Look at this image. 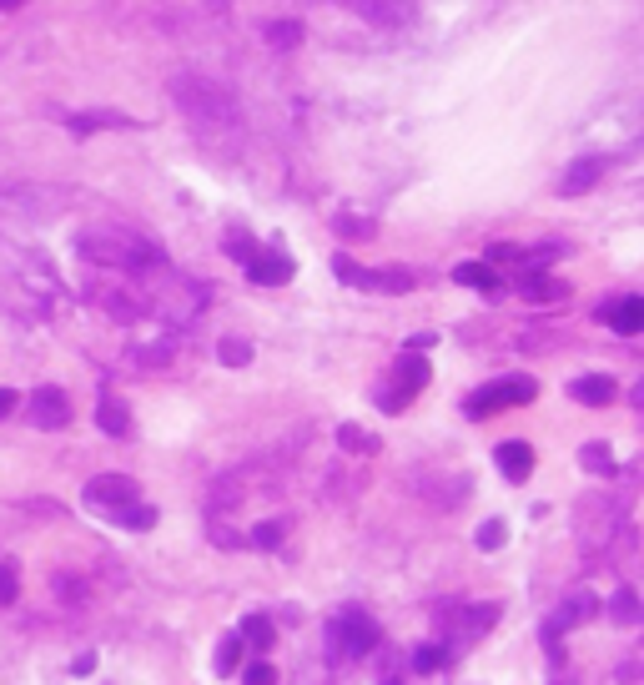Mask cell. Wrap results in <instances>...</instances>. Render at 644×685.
Returning a JSON list of instances; mask_svg holds the SVG:
<instances>
[{"label": "cell", "instance_id": "1", "mask_svg": "<svg viewBox=\"0 0 644 685\" xmlns=\"http://www.w3.org/2000/svg\"><path fill=\"white\" fill-rule=\"evenodd\" d=\"M534 393H539V383L529 378V373H513V378H499V383H489V388H479L463 408H469V418H489V414H499V408L529 403Z\"/></svg>", "mask_w": 644, "mask_h": 685}, {"label": "cell", "instance_id": "2", "mask_svg": "<svg viewBox=\"0 0 644 685\" xmlns=\"http://www.w3.org/2000/svg\"><path fill=\"white\" fill-rule=\"evenodd\" d=\"M372 645H378V625L362 609H348V615L332 620V650L338 655H368Z\"/></svg>", "mask_w": 644, "mask_h": 685}, {"label": "cell", "instance_id": "3", "mask_svg": "<svg viewBox=\"0 0 644 685\" xmlns=\"http://www.w3.org/2000/svg\"><path fill=\"white\" fill-rule=\"evenodd\" d=\"M91 504H106V509H121V504H136V484L126 474H96L86 484Z\"/></svg>", "mask_w": 644, "mask_h": 685}, {"label": "cell", "instance_id": "4", "mask_svg": "<svg viewBox=\"0 0 644 685\" xmlns=\"http://www.w3.org/2000/svg\"><path fill=\"white\" fill-rule=\"evenodd\" d=\"M31 418H35L41 428H66V424H71V398H66L61 388H35Z\"/></svg>", "mask_w": 644, "mask_h": 685}, {"label": "cell", "instance_id": "5", "mask_svg": "<svg viewBox=\"0 0 644 685\" xmlns=\"http://www.w3.org/2000/svg\"><path fill=\"white\" fill-rule=\"evenodd\" d=\"M247 272H252V283L277 287V283H287V277H292V257H287V252H252Z\"/></svg>", "mask_w": 644, "mask_h": 685}, {"label": "cell", "instance_id": "6", "mask_svg": "<svg viewBox=\"0 0 644 685\" xmlns=\"http://www.w3.org/2000/svg\"><path fill=\"white\" fill-rule=\"evenodd\" d=\"M569 393H574L579 403H590V408H604V403L614 398V378L609 373H584V378L569 383Z\"/></svg>", "mask_w": 644, "mask_h": 685}, {"label": "cell", "instance_id": "7", "mask_svg": "<svg viewBox=\"0 0 644 685\" xmlns=\"http://www.w3.org/2000/svg\"><path fill=\"white\" fill-rule=\"evenodd\" d=\"M499 468H503V478H513V484H519V478H529V468H534V448L529 444H519V438H509V444H499Z\"/></svg>", "mask_w": 644, "mask_h": 685}, {"label": "cell", "instance_id": "8", "mask_svg": "<svg viewBox=\"0 0 644 685\" xmlns=\"http://www.w3.org/2000/svg\"><path fill=\"white\" fill-rule=\"evenodd\" d=\"M604 317H609V327H614L619 337H634V333L644 327V297H619V303H614Z\"/></svg>", "mask_w": 644, "mask_h": 685}, {"label": "cell", "instance_id": "9", "mask_svg": "<svg viewBox=\"0 0 644 685\" xmlns=\"http://www.w3.org/2000/svg\"><path fill=\"white\" fill-rule=\"evenodd\" d=\"M599 176H604V162H599V156H584V162H574V166L564 172L559 192H564V196H579V192H590V186L599 182Z\"/></svg>", "mask_w": 644, "mask_h": 685}, {"label": "cell", "instance_id": "10", "mask_svg": "<svg viewBox=\"0 0 644 685\" xmlns=\"http://www.w3.org/2000/svg\"><path fill=\"white\" fill-rule=\"evenodd\" d=\"M358 287H378V293H408V287H413V272H403V267L358 272Z\"/></svg>", "mask_w": 644, "mask_h": 685}, {"label": "cell", "instance_id": "11", "mask_svg": "<svg viewBox=\"0 0 644 685\" xmlns=\"http://www.w3.org/2000/svg\"><path fill=\"white\" fill-rule=\"evenodd\" d=\"M423 383H428V363L418 358V353H403V358H398V393H403V398H413Z\"/></svg>", "mask_w": 644, "mask_h": 685}, {"label": "cell", "instance_id": "12", "mask_svg": "<svg viewBox=\"0 0 644 685\" xmlns=\"http://www.w3.org/2000/svg\"><path fill=\"white\" fill-rule=\"evenodd\" d=\"M519 293H524L529 303H559L569 287L559 283V277H544V272H534V277H524V283H519Z\"/></svg>", "mask_w": 644, "mask_h": 685}, {"label": "cell", "instance_id": "13", "mask_svg": "<svg viewBox=\"0 0 644 685\" xmlns=\"http://www.w3.org/2000/svg\"><path fill=\"white\" fill-rule=\"evenodd\" d=\"M453 277H459L463 287H479V293H499V277H493L489 262H459V267H453Z\"/></svg>", "mask_w": 644, "mask_h": 685}, {"label": "cell", "instance_id": "14", "mask_svg": "<svg viewBox=\"0 0 644 685\" xmlns=\"http://www.w3.org/2000/svg\"><path fill=\"white\" fill-rule=\"evenodd\" d=\"M242 640H247L252 650H272L277 630H272V620H267V615H247V620H242Z\"/></svg>", "mask_w": 644, "mask_h": 685}, {"label": "cell", "instance_id": "15", "mask_svg": "<svg viewBox=\"0 0 644 685\" xmlns=\"http://www.w3.org/2000/svg\"><path fill=\"white\" fill-rule=\"evenodd\" d=\"M101 428H106V434H126V428H132V414H126V403L101 398Z\"/></svg>", "mask_w": 644, "mask_h": 685}, {"label": "cell", "instance_id": "16", "mask_svg": "<svg viewBox=\"0 0 644 685\" xmlns=\"http://www.w3.org/2000/svg\"><path fill=\"white\" fill-rule=\"evenodd\" d=\"M111 519H121L126 529H152L156 509H146V504H121V509H111Z\"/></svg>", "mask_w": 644, "mask_h": 685}, {"label": "cell", "instance_id": "17", "mask_svg": "<svg viewBox=\"0 0 644 685\" xmlns=\"http://www.w3.org/2000/svg\"><path fill=\"white\" fill-rule=\"evenodd\" d=\"M338 438H342V448H352V454H372V448H378V438L362 434L358 424H342V428H338Z\"/></svg>", "mask_w": 644, "mask_h": 685}, {"label": "cell", "instance_id": "18", "mask_svg": "<svg viewBox=\"0 0 644 685\" xmlns=\"http://www.w3.org/2000/svg\"><path fill=\"white\" fill-rule=\"evenodd\" d=\"M594 609H599V599H594V595H574V599L564 605V615H559V620H564V625H579V620H590Z\"/></svg>", "mask_w": 644, "mask_h": 685}, {"label": "cell", "instance_id": "19", "mask_svg": "<svg viewBox=\"0 0 644 685\" xmlns=\"http://www.w3.org/2000/svg\"><path fill=\"white\" fill-rule=\"evenodd\" d=\"M584 468H590V474H614V458H609V448L604 444H584Z\"/></svg>", "mask_w": 644, "mask_h": 685}, {"label": "cell", "instance_id": "20", "mask_svg": "<svg viewBox=\"0 0 644 685\" xmlns=\"http://www.w3.org/2000/svg\"><path fill=\"white\" fill-rule=\"evenodd\" d=\"M237 655H242V635H227V640H222V650H217V670L232 675V670H237Z\"/></svg>", "mask_w": 644, "mask_h": 685}, {"label": "cell", "instance_id": "21", "mask_svg": "<svg viewBox=\"0 0 644 685\" xmlns=\"http://www.w3.org/2000/svg\"><path fill=\"white\" fill-rule=\"evenodd\" d=\"M247 358H252V348L242 337H222V363H227V368H242Z\"/></svg>", "mask_w": 644, "mask_h": 685}, {"label": "cell", "instance_id": "22", "mask_svg": "<svg viewBox=\"0 0 644 685\" xmlns=\"http://www.w3.org/2000/svg\"><path fill=\"white\" fill-rule=\"evenodd\" d=\"M282 534H287L282 519H267V524H257V534H252V539L263 544V549H277V544H282Z\"/></svg>", "mask_w": 644, "mask_h": 685}, {"label": "cell", "instance_id": "23", "mask_svg": "<svg viewBox=\"0 0 644 685\" xmlns=\"http://www.w3.org/2000/svg\"><path fill=\"white\" fill-rule=\"evenodd\" d=\"M267 35H272L277 45H297L302 41V25L297 21H277V25H267Z\"/></svg>", "mask_w": 644, "mask_h": 685}, {"label": "cell", "instance_id": "24", "mask_svg": "<svg viewBox=\"0 0 644 685\" xmlns=\"http://www.w3.org/2000/svg\"><path fill=\"white\" fill-rule=\"evenodd\" d=\"M242 685H277V670L267 660H257V665H247L242 670Z\"/></svg>", "mask_w": 644, "mask_h": 685}, {"label": "cell", "instance_id": "25", "mask_svg": "<svg viewBox=\"0 0 644 685\" xmlns=\"http://www.w3.org/2000/svg\"><path fill=\"white\" fill-rule=\"evenodd\" d=\"M443 660H448V650H443V645H423V650L413 655V665H418V670H438Z\"/></svg>", "mask_w": 644, "mask_h": 685}, {"label": "cell", "instance_id": "26", "mask_svg": "<svg viewBox=\"0 0 644 685\" xmlns=\"http://www.w3.org/2000/svg\"><path fill=\"white\" fill-rule=\"evenodd\" d=\"M614 620H624V625H629V620H639V605H634V595H629V589H619V595H614Z\"/></svg>", "mask_w": 644, "mask_h": 685}, {"label": "cell", "instance_id": "27", "mask_svg": "<svg viewBox=\"0 0 644 685\" xmlns=\"http://www.w3.org/2000/svg\"><path fill=\"white\" fill-rule=\"evenodd\" d=\"M252 252H257V242L242 232V237H227V257H237V262H252Z\"/></svg>", "mask_w": 644, "mask_h": 685}, {"label": "cell", "instance_id": "28", "mask_svg": "<svg viewBox=\"0 0 644 685\" xmlns=\"http://www.w3.org/2000/svg\"><path fill=\"white\" fill-rule=\"evenodd\" d=\"M479 544H483V549H499V544H503V519H489V524H483V529H479Z\"/></svg>", "mask_w": 644, "mask_h": 685}, {"label": "cell", "instance_id": "29", "mask_svg": "<svg viewBox=\"0 0 644 685\" xmlns=\"http://www.w3.org/2000/svg\"><path fill=\"white\" fill-rule=\"evenodd\" d=\"M15 599V565H0V605Z\"/></svg>", "mask_w": 644, "mask_h": 685}, {"label": "cell", "instance_id": "30", "mask_svg": "<svg viewBox=\"0 0 644 685\" xmlns=\"http://www.w3.org/2000/svg\"><path fill=\"white\" fill-rule=\"evenodd\" d=\"M338 227H342V232H348V237H368V222H352V217H342V222H338Z\"/></svg>", "mask_w": 644, "mask_h": 685}, {"label": "cell", "instance_id": "31", "mask_svg": "<svg viewBox=\"0 0 644 685\" xmlns=\"http://www.w3.org/2000/svg\"><path fill=\"white\" fill-rule=\"evenodd\" d=\"M11 408H15V393H11V388H0V418L11 414Z\"/></svg>", "mask_w": 644, "mask_h": 685}, {"label": "cell", "instance_id": "32", "mask_svg": "<svg viewBox=\"0 0 644 685\" xmlns=\"http://www.w3.org/2000/svg\"><path fill=\"white\" fill-rule=\"evenodd\" d=\"M15 5H25V0H0V11H15Z\"/></svg>", "mask_w": 644, "mask_h": 685}]
</instances>
